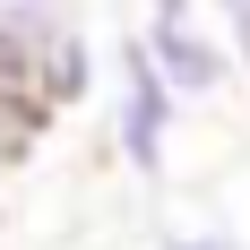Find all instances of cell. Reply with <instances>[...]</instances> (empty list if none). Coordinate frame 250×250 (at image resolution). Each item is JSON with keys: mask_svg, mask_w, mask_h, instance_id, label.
<instances>
[{"mask_svg": "<svg viewBox=\"0 0 250 250\" xmlns=\"http://www.w3.org/2000/svg\"><path fill=\"white\" fill-rule=\"evenodd\" d=\"M164 250H250V242L225 225H190V233H164Z\"/></svg>", "mask_w": 250, "mask_h": 250, "instance_id": "277c9868", "label": "cell"}, {"mask_svg": "<svg viewBox=\"0 0 250 250\" xmlns=\"http://www.w3.org/2000/svg\"><path fill=\"white\" fill-rule=\"evenodd\" d=\"M173 129H181V95L155 78L147 43L121 35V43H112V147H121V164L138 181H155L173 164Z\"/></svg>", "mask_w": 250, "mask_h": 250, "instance_id": "6da1fadb", "label": "cell"}, {"mask_svg": "<svg viewBox=\"0 0 250 250\" xmlns=\"http://www.w3.org/2000/svg\"><path fill=\"white\" fill-rule=\"evenodd\" d=\"M207 18L225 26V43H233V61L250 69V0H207Z\"/></svg>", "mask_w": 250, "mask_h": 250, "instance_id": "3957f363", "label": "cell"}, {"mask_svg": "<svg viewBox=\"0 0 250 250\" xmlns=\"http://www.w3.org/2000/svg\"><path fill=\"white\" fill-rule=\"evenodd\" d=\"M138 9H147V18H199L207 0H138Z\"/></svg>", "mask_w": 250, "mask_h": 250, "instance_id": "5b68a950", "label": "cell"}, {"mask_svg": "<svg viewBox=\"0 0 250 250\" xmlns=\"http://www.w3.org/2000/svg\"><path fill=\"white\" fill-rule=\"evenodd\" d=\"M138 43H147L155 78H164L181 104H207V95H225L233 78H242L225 26L207 18V9H199V18H147V26H138Z\"/></svg>", "mask_w": 250, "mask_h": 250, "instance_id": "7a4b0ae2", "label": "cell"}]
</instances>
